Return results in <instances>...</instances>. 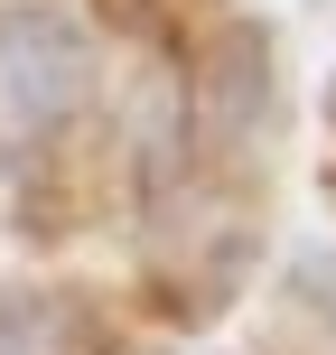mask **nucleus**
I'll return each instance as SVG.
<instances>
[{"label":"nucleus","mask_w":336,"mask_h":355,"mask_svg":"<svg viewBox=\"0 0 336 355\" xmlns=\"http://www.w3.org/2000/svg\"><path fill=\"white\" fill-rule=\"evenodd\" d=\"M85 85V37L56 10H10L0 19V131H37L75 103Z\"/></svg>","instance_id":"f257e3e1"}]
</instances>
